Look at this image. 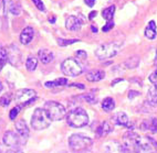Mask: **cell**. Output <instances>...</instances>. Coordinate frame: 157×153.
Masks as SVG:
<instances>
[{
  "instance_id": "1",
  "label": "cell",
  "mask_w": 157,
  "mask_h": 153,
  "mask_svg": "<svg viewBox=\"0 0 157 153\" xmlns=\"http://www.w3.org/2000/svg\"><path fill=\"white\" fill-rule=\"evenodd\" d=\"M67 122L72 128H82L89 123V116L83 108H75L67 115Z\"/></svg>"
},
{
  "instance_id": "2",
  "label": "cell",
  "mask_w": 157,
  "mask_h": 153,
  "mask_svg": "<svg viewBox=\"0 0 157 153\" xmlns=\"http://www.w3.org/2000/svg\"><path fill=\"white\" fill-rule=\"evenodd\" d=\"M51 121L52 120L50 119L44 108H36L31 118V127L36 131L44 130V129L49 128Z\"/></svg>"
},
{
  "instance_id": "3",
  "label": "cell",
  "mask_w": 157,
  "mask_h": 153,
  "mask_svg": "<svg viewBox=\"0 0 157 153\" xmlns=\"http://www.w3.org/2000/svg\"><path fill=\"white\" fill-rule=\"evenodd\" d=\"M93 144V140L82 133H74L69 138V145L74 151H86Z\"/></svg>"
},
{
  "instance_id": "4",
  "label": "cell",
  "mask_w": 157,
  "mask_h": 153,
  "mask_svg": "<svg viewBox=\"0 0 157 153\" xmlns=\"http://www.w3.org/2000/svg\"><path fill=\"white\" fill-rule=\"evenodd\" d=\"M43 108L52 121H61L67 117L65 108L56 101H47Z\"/></svg>"
},
{
  "instance_id": "5",
  "label": "cell",
  "mask_w": 157,
  "mask_h": 153,
  "mask_svg": "<svg viewBox=\"0 0 157 153\" xmlns=\"http://www.w3.org/2000/svg\"><path fill=\"white\" fill-rule=\"evenodd\" d=\"M121 50L120 43L116 42H111V43H105L102 44L95 50V55L98 60H107L111 57H114Z\"/></svg>"
},
{
  "instance_id": "6",
  "label": "cell",
  "mask_w": 157,
  "mask_h": 153,
  "mask_svg": "<svg viewBox=\"0 0 157 153\" xmlns=\"http://www.w3.org/2000/svg\"><path fill=\"white\" fill-rule=\"evenodd\" d=\"M62 73L71 77H75V76L81 75L83 73V66L78 60L75 59H67L63 61L61 65Z\"/></svg>"
},
{
  "instance_id": "7",
  "label": "cell",
  "mask_w": 157,
  "mask_h": 153,
  "mask_svg": "<svg viewBox=\"0 0 157 153\" xmlns=\"http://www.w3.org/2000/svg\"><path fill=\"white\" fill-rule=\"evenodd\" d=\"M22 140L25 139L21 138L18 132L16 133L13 131H7L2 138L3 144L11 151H20V145L22 144Z\"/></svg>"
},
{
  "instance_id": "8",
  "label": "cell",
  "mask_w": 157,
  "mask_h": 153,
  "mask_svg": "<svg viewBox=\"0 0 157 153\" xmlns=\"http://www.w3.org/2000/svg\"><path fill=\"white\" fill-rule=\"evenodd\" d=\"M157 150V142L149 137L138 136L135 145V152H153Z\"/></svg>"
},
{
  "instance_id": "9",
  "label": "cell",
  "mask_w": 157,
  "mask_h": 153,
  "mask_svg": "<svg viewBox=\"0 0 157 153\" xmlns=\"http://www.w3.org/2000/svg\"><path fill=\"white\" fill-rule=\"evenodd\" d=\"M16 99L20 103H22L23 106H28V105L34 103L36 100V94L34 90L29 88L19 89L16 93Z\"/></svg>"
},
{
  "instance_id": "10",
  "label": "cell",
  "mask_w": 157,
  "mask_h": 153,
  "mask_svg": "<svg viewBox=\"0 0 157 153\" xmlns=\"http://www.w3.org/2000/svg\"><path fill=\"white\" fill-rule=\"evenodd\" d=\"M34 38V30L31 27H25L22 31H21V33H20L19 36V40H20V43L23 45H28Z\"/></svg>"
},
{
  "instance_id": "11",
  "label": "cell",
  "mask_w": 157,
  "mask_h": 153,
  "mask_svg": "<svg viewBox=\"0 0 157 153\" xmlns=\"http://www.w3.org/2000/svg\"><path fill=\"white\" fill-rule=\"evenodd\" d=\"M112 121L113 123L115 125H118V126H122V127H126V128H131L132 127V123L129 121L128 117H127V115L125 112H117V114H115L112 118Z\"/></svg>"
},
{
  "instance_id": "12",
  "label": "cell",
  "mask_w": 157,
  "mask_h": 153,
  "mask_svg": "<svg viewBox=\"0 0 157 153\" xmlns=\"http://www.w3.org/2000/svg\"><path fill=\"white\" fill-rule=\"evenodd\" d=\"M81 27H82L81 20L78 19V17H75V16H70V17H67V20H65V28L69 31L75 32V31L80 30Z\"/></svg>"
},
{
  "instance_id": "13",
  "label": "cell",
  "mask_w": 157,
  "mask_h": 153,
  "mask_svg": "<svg viewBox=\"0 0 157 153\" xmlns=\"http://www.w3.org/2000/svg\"><path fill=\"white\" fill-rule=\"evenodd\" d=\"M38 57H39L40 62H42V64H49L53 61L54 55L48 49H42L38 52Z\"/></svg>"
},
{
  "instance_id": "14",
  "label": "cell",
  "mask_w": 157,
  "mask_h": 153,
  "mask_svg": "<svg viewBox=\"0 0 157 153\" xmlns=\"http://www.w3.org/2000/svg\"><path fill=\"white\" fill-rule=\"evenodd\" d=\"M113 131V126L111 125L109 122L107 121H104L102 122L101 125L98 126V129H96V136L98 138H102V137H105L109 133V132H112Z\"/></svg>"
},
{
  "instance_id": "15",
  "label": "cell",
  "mask_w": 157,
  "mask_h": 153,
  "mask_svg": "<svg viewBox=\"0 0 157 153\" xmlns=\"http://www.w3.org/2000/svg\"><path fill=\"white\" fill-rule=\"evenodd\" d=\"M16 130L25 140L29 137V128L25 120H18L16 122Z\"/></svg>"
},
{
  "instance_id": "16",
  "label": "cell",
  "mask_w": 157,
  "mask_h": 153,
  "mask_svg": "<svg viewBox=\"0 0 157 153\" xmlns=\"http://www.w3.org/2000/svg\"><path fill=\"white\" fill-rule=\"evenodd\" d=\"M105 77V73L101 70H94V71H91L86 74V79L89 82H100L102 79H104Z\"/></svg>"
},
{
  "instance_id": "17",
  "label": "cell",
  "mask_w": 157,
  "mask_h": 153,
  "mask_svg": "<svg viewBox=\"0 0 157 153\" xmlns=\"http://www.w3.org/2000/svg\"><path fill=\"white\" fill-rule=\"evenodd\" d=\"M156 24L154 21H151L145 29V36L149 40H154L156 38Z\"/></svg>"
},
{
  "instance_id": "18",
  "label": "cell",
  "mask_w": 157,
  "mask_h": 153,
  "mask_svg": "<svg viewBox=\"0 0 157 153\" xmlns=\"http://www.w3.org/2000/svg\"><path fill=\"white\" fill-rule=\"evenodd\" d=\"M142 128L144 130H149L151 132H157V119L156 118H151V119L143 122V127Z\"/></svg>"
},
{
  "instance_id": "19",
  "label": "cell",
  "mask_w": 157,
  "mask_h": 153,
  "mask_svg": "<svg viewBox=\"0 0 157 153\" xmlns=\"http://www.w3.org/2000/svg\"><path fill=\"white\" fill-rule=\"evenodd\" d=\"M102 108H103L104 111L109 112L112 111L113 109L115 108V101L113 98L111 97H107L102 101Z\"/></svg>"
},
{
  "instance_id": "20",
  "label": "cell",
  "mask_w": 157,
  "mask_h": 153,
  "mask_svg": "<svg viewBox=\"0 0 157 153\" xmlns=\"http://www.w3.org/2000/svg\"><path fill=\"white\" fill-rule=\"evenodd\" d=\"M147 99H148L149 104L151 105H156L157 101V86L156 85H153V86L149 88L148 93H147Z\"/></svg>"
},
{
  "instance_id": "21",
  "label": "cell",
  "mask_w": 157,
  "mask_h": 153,
  "mask_svg": "<svg viewBox=\"0 0 157 153\" xmlns=\"http://www.w3.org/2000/svg\"><path fill=\"white\" fill-rule=\"evenodd\" d=\"M36 66H38V59L34 56H29L27 61H25V67L29 72H33L36 71Z\"/></svg>"
},
{
  "instance_id": "22",
  "label": "cell",
  "mask_w": 157,
  "mask_h": 153,
  "mask_svg": "<svg viewBox=\"0 0 157 153\" xmlns=\"http://www.w3.org/2000/svg\"><path fill=\"white\" fill-rule=\"evenodd\" d=\"M67 84V78H58V79H56V81L47 82V83H45V87L52 88V87L65 86Z\"/></svg>"
},
{
  "instance_id": "23",
  "label": "cell",
  "mask_w": 157,
  "mask_h": 153,
  "mask_svg": "<svg viewBox=\"0 0 157 153\" xmlns=\"http://www.w3.org/2000/svg\"><path fill=\"white\" fill-rule=\"evenodd\" d=\"M9 61L8 57V51L5 47H0V72L2 71L5 65L7 64V62Z\"/></svg>"
},
{
  "instance_id": "24",
  "label": "cell",
  "mask_w": 157,
  "mask_h": 153,
  "mask_svg": "<svg viewBox=\"0 0 157 153\" xmlns=\"http://www.w3.org/2000/svg\"><path fill=\"white\" fill-rule=\"evenodd\" d=\"M114 12H115V6H109L102 11V16H103V18L106 21H111V20H113V17H114Z\"/></svg>"
},
{
  "instance_id": "25",
  "label": "cell",
  "mask_w": 157,
  "mask_h": 153,
  "mask_svg": "<svg viewBox=\"0 0 157 153\" xmlns=\"http://www.w3.org/2000/svg\"><path fill=\"white\" fill-rule=\"evenodd\" d=\"M125 64H126L127 68H134V67H136L140 64V59H138L137 56H132L131 59L127 60Z\"/></svg>"
},
{
  "instance_id": "26",
  "label": "cell",
  "mask_w": 157,
  "mask_h": 153,
  "mask_svg": "<svg viewBox=\"0 0 157 153\" xmlns=\"http://www.w3.org/2000/svg\"><path fill=\"white\" fill-rule=\"evenodd\" d=\"M22 107H23L22 104H21V105H18V106H16V107H13V108L10 110V114H9V117H10V119H11V120L16 119V117L18 116V114L20 112V110L22 109Z\"/></svg>"
},
{
  "instance_id": "27",
  "label": "cell",
  "mask_w": 157,
  "mask_h": 153,
  "mask_svg": "<svg viewBox=\"0 0 157 153\" xmlns=\"http://www.w3.org/2000/svg\"><path fill=\"white\" fill-rule=\"evenodd\" d=\"M11 103V95L10 94H6L3 95L2 97L0 98V105L2 107H7L9 106V104Z\"/></svg>"
},
{
  "instance_id": "28",
  "label": "cell",
  "mask_w": 157,
  "mask_h": 153,
  "mask_svg": "<svg viewBox=\"0 0 157 153\" xmlns=\"http://www.w3.org/2000/svg\"><path fill=\"white\" fill-rule=\"evenodd\" d=\"M78 40H64V39H58V44L60 46H67V45L73 44V43H75L78 42Z\"/></svg>"
},
{
  "instance_id": "29",
  "label": "cell",
  "mask_w": 157,
  "mask_h": 153,
  "mask_svg": "<svg viewBox=\"0 0 157 153\" xmlns=\"http://www.w3.org/2000/svg\"><path fill=\"white\" fill-rule=\"evenodd\" d=\"M10 11H11V13L13 14V16H19V14L21 13V9H20L19 5L12 3L11 7H10Z\"/></svg>"
},
{
  "instance_id": "30",
  "label": "cell",
  "mask_w": 157,
  "mask_h": 153,
  "mask_svg": "<svg viewBox=\"0 0 157 153\" xmlns=\"http://www.w3.org/2000/svg\"><path fill=\"white\" fill-rule=\"evenodd\" d=\"M32 1H33L34 6L39 9L40 11L45 12V7H44V5H43V2L41 1V0H32Z\"/></svg>"
},
{
  "instance_id": "31",
  "label": "cell",
  "mask_w": 157,
  "mask_h": 153,
  "mask_svg": "<svg viewBox=\"0 0 157 153\" xmlns=\"http://www.w3.org/2000/svg\"><path fill=\"white\" fill-rule=\"evenodd\" d=\"M113 28H114V22H113V20H111V21H106V24L103 25L102 31H103V32H109V31Z\"/></svg>"
},
{
  "instance_id": "32",
  "label": "cell",
  "mask_w": 157,
  "mask_h": 153,
  "mask_svg": "<svg viewBox=\"0 0 157 153\" xmlns=\"http://www.w3.org/2000/svg\"><path fill=\"white\" fill-rule=\"evenodd\" d=\"M84 98H85V101H87V103H90V104H94V103H96V101H98V100H96V98L94 97L92 94L85 95Z\"/></svg>"
},
{
  "instance_id": "33",
  "label": "cell",
  "mask_w": 157,
  "mask_h": 153,
  "mask_svg": "<svg viewBox=\"0 0 157 153\" xmlns=\"http://www.w3.org/2000/svg\"><path fill=\"white\" fill-rule=\"evenodd\" d=\"M149 81L153 84H157V68L149 75Z\"/></svg>"
},
{
  "instance_id": "34",
  "label": "cell",
  "mask_w": 157,
  "mask_h": 153,
  "mask_svg": "<svg viewBox=\"0 0 157 153\" xmlns=\"http://www.w3.org/2000/svg\"><path fill=\"white\" fill-rule=\"evenodd\" d=\"M76 56H78V59L85 60L87 57V54L85 51H78V52H76Z\"/></svg>"
},
{
  "instance_id": "35",
  "label": "cell",
  "mask_w": 157,
  "mask_h": 153,
  "mask_svg": "<svg viewBox=\"0 0 157 153\" xmlns=\"http://www.w3.org/2000/svg\"><path fill=\"white\" fill-rule=\"evenodd\" d=\"M84 2H85V5H86V6L93 7L94 5H95L96 0H84Z\"/></svg>"
},
{
  "instance_id": "36",
  "label": "cell",
  "mask_w": 157,
  "mask_h": 153,
  "mask_svg": "<svg viewBox=\"0 0 157 153\" xmlns=\"http://www.w3.org/2000/svg\"><path fill=\"white\" fill-rule=\"evenodd\" d=\"M137 95H140V93L133 92V90H131V92L128 93V98H129V99H133V98H134L135 96H137Z\"/></svg>"
},
{
  "instance_id": "37",
  "label": "cell",
  "mask_w": 157,
  "mask_h": 153,
  "mask_svg": "<svg viewBox=\"0 0 157 153\" xmlns=\"http://www.w3.org/2000/svg\"><path fill=\"white\" fill-rule=\"evenodd\" d=\"M5 16V8H3V3L2 0H0V16Z\"/></svg>"
},
{
  "instance_id": "38",
  "label": "cell",
  "mask_w": 157,
  "mask_h": 153,
  "mask_svg": "<svg viewBox=\"0 0 157 153\" xmlns=\"http://www.w3.org/2000/svg\"><path fill=\"white\" fill-rule=\"evenodd\" d=\"M72 87H78V88H81V89H84V85H82V84H72L70 85Z\"/></svg>"
},
{
  "instance_id": "39",
  "label": "cell",
  "mask_w": 157,
  "mask_h": 153,
  "mask_svg": "<svg viewBox=\"0 0 157 153\" xmlns=\"http://www.w3.org/2000/svg\"><path fill=\"white\" fill-rule=\"evenodd\" d=\"M96 14H98V12H96V11H92V12L90 13V16H89V19L92 20L94 17H96Z\"/></svg>"
},
{
  "instance_id": "40",
  "label": "cell",
  "mask_w": 157,
  "mask_h": 153,
  "mask_svg": "<svg viewBox=\"0 0 157 153\" xmlns=\"http://www.w3.org/2000/svg\"><path fill=\"white\" fill-rule=\"evenodd\" d=\"M92 31H93V32H98V28L93 25V27H92Z\"/></svg>"
},
{
  "instance_id": "41",
  "label": "cell",
  "mask_w": 157,
  "mask_h": 153,
  "mask_svg": "<svg viewBox=\"0 0 157 153\" xmlns=\"http://www.w3.org/2000/svg\"><path fill=\"white\" fill-rule=\"evenodd\" d=\"M3 89V84L1 83V81H0V93H1V90Z\"/></svg>"
},
{
  "instance_id": "42",
  "label": "cell",
  "mask_w": 157,
  "mask_h": 153,
  "mask_svg": "<svg viewBox=\"0 0 157 153\" xmlns=\"http://www.w3.org/2000/svg\"><path fill=\"white\" fill-rule=\"evenodd\" d=\"M155 63L157 64V51H156V56H155Z\"/></svg>"
},
{
  "instance_id": "43",
  "label": "cell",
  "mask_w": 157,
  "mask_h": 153,
  "mask_svg": "<svg viewBox=\"0 0 157 153\" xmlns=\"http://www.w3.org/2000/svg\"><path fill=\"white\" fill-rule=\"evenodd\" d=\"M156 106H157V101H156Z\"/></svg>"
}]
</instances>
